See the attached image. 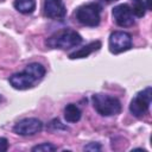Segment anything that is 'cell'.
Instances as JSON below:
<instances>
[{
  "label": "cell",
  "mask_w": 152,
  "mask_h": 152,
  "mask_svg": "<svg viewBox=\"0 0 152 152\" xmlns=\"http://www.w3.org/2000/svg\"><path fill=\"white\" fill-rule=\"evenodd\" d=\"M45 72L46 70L43 64L37 62L30 63L23 71L15 72L10 76L8 82L17 90H26L33 88L37 83H39L45 76Z\"/></svg>",
  "instance_id": "1"
},
{
  "label": "cell",
  "mask_w": 152,
  "mask_h": 152,
  "mask_svg": "<svg viewBox=\"0 0 152 152\" xmlns=\"http://www.w3.org/2000/svg\"><path fill=\"white\" fill-rule=\"evenodd\" d=\"M81 43H82L81 34L71 28H63L61 31H57L45 40V44L49 48L61 49V50H69L71 48H76Z\"/></svg>",
  "instance_id": "2"
},
{
  "label": "cell",
  "mask_w": 152,
  "mask_h": 152,
  "mask_svg": "<svg viewBox=\"0 0 152 152\" xmlns=\"http://www.w3.org/2000/svg\"><path fill=\"white\" fill-rule=\"evenodd\" d=\"M94 109L102 116H113L121 112V102L118 97L107 94H94L91 96Z\"/></svg>",
  "instance_id": "3"
},
{
  "label": "cell",
  "mask_w": 152,
  "mask_h": 152,
  "mask_svg": "<svg viewBox=\"0 0 152 152\" xmlns=\"http://www.w3.org/2000/svg\"><path fill=\"white\" fill-rule=\"evenodd\" d=\"M102 6L97 2H88L80 6L75 12L76 20L84 26L95 27L101 21Z\"/></svg>",
  "instance_id": "4"
},
{
  "label": "cell",
  "mask_w": 152,
  "mask_h": 152,
  "mask_svg": "<svg viewBox=\"0 0 152 152\" xmlns=\"http://www.w3.org/2000/svg\"><path fill=\"white\" fill-rule=\"evenodd\" d=\"M151 100H152V88L148 86L141 91L137 93L135 96L132 99L129 103L131 114L138 119L145 116L150 110Z\"/></svg>",
  "instance_id": "5"
},
{
  "label": "cell",
  "mask_w": 152,
  "mask_h": 152,
  "mask_svg": "<svg viewBox=\"0 0 152 152\" xmlns=\"http://www.w3.org/2000/svg\"><path fill=\"white\" fill-rule=\"evenodd\" d=\"M109 51L114 55L125 52L132 48V36L124 31H114L108 40Z\"/></svg>",
  "instance_id": "6"
},
{
  "label": "cell",
  "mask_w": 152,
  "mask_h": 152,
  "mask_svg": "<svg viewBox=\"0 0 152 152\" xmlns=\"http://www.w3.org/2000/svg\"><path fill=\"white\" fill-rule=\"evenodd\" d=\"M43 129V122L37 118H25L18 121L14 127L13 132L21 137H31L39 133Z\"/></svg>",
  "instance_id": "7"
},
{
  "label": "cell",
  "mask_w": 152,
  "mask_h": 152,
  "mask_svg": "<svg viewBox=\"0 0 152 152\" xmlns=\"http://www.w3.org/2000/svg\"><path fill=\"white\" fill-rule=\"evenodd\" d=\"M113 19L118 26L129 27L134 24V14L128 4H120L113 8Z\"/></svg>",
  "instance_id": "8"
},
{
  "label": "cell",
  "mask_w": 152,
  "mask_h": 152,
  "mask_svg": "<svg viewBox=\"0 0 152 152\" xmlns=\"http://www.w3.org/2000/svg\"><path fill=\"white\" fill-rule=\"evenodd\" d=\"M43 12L46 18L55 20H62L66 15V8L62 0H44Z\"/></svg>",
  "instance_id": "9"
},
{
  "label": "cell",
  "mask_w": 152,
  "mask_h": 152,
  "mask_svg": "<svg viewBox=\"0 0 152 152\" xmlns=\"http://www.w3.org/2000/svg\"><path fill=\"white\" fill-rule=\"evenodd\" d=\"M100 48H101V42H100V40H95V42H91V43L84 45L83 48L78 49L77 51L70 53L69 57H70L71 59H76V58H86V57H88L90 53H93L94 51H97Z\"/></svg>",
  "instance_id": "10"
},
{
  "label": "cell",
  "mask_w": 152,
  "mask_h": 152,
  "mask_svg": "<svg viewBox=\"0 0 152 152\" xmlns=\"http://www.w3.org/2000/svg\"><path fill=\"white\" fill-rule=\"evenodd\" d=\"M81 116H82V112L75 103H69V104L65 106V108H64V119H65L66 122L75 124L77 121H80Z\"/></svg>",
  "instance_id": "11"
},
{
  "label": "cell",
  "mask_w": 152,
  "mask_h": 152,
  "mask_svg": "<svg viewBox=\"0 0 152 152\" xmlns=\"http://www.w3.org/2000/svg\"><path fill=\"white\" fill-rule=\"evenodd\" d=\"M14 8L23 14H31L36 10V0H14Z\"/></svg>",
  "instance_id": "12"
},
{
  "label": "cell",
  "mask_w": 152,
  "mask_h": 152,
  "mask_svg": "<svg viewBox=\"0 0 152 152\" xmlns=\"http://www.w3.org/2000/svg\"><path fill=\"white\" fill-rule=\"evenodd\" d=\"M132 1V12L134 14V17H138V18H142L145 15V12L147 10L146 5H145V1L144 0H131Z\"/></svg>",
  "instance_id": "13"
},
{
  "label": "cell",
  "mask_w": 152,
  "mask_h": 152,
  "mask_svg": "<svg viewBox=\"0 0 152 152\" xmlns=\"http://www.w3.org/2000/svg\"><path fill=\"white\" fill-rule=\"evenodd\" d=\"M57 150V146L50 144V142H43V144H39V145H36L31 148V151L36 152V151H44V152H50V151H56Z\"/></svg>",
  "instance_id": "14"
},
{
  "label": "cell",
  "mask_w": 152,
  "mask_h": 152,
  "mask_svg": "<svg viewBox=\"0 0 152 152\" xmlns=\"http://www.w3.org/2000/svg\"><path fill=\"white\" fill-rule=\"evenodd\" d=\"M102 146L99 142H89L88 145H86L83 147L84 151H101Z\"/></svg>",
  "instance_id": "15"
},
{
  "label": "cell",
  "mask_w": 152,
  "mask_h": 152,
  "mask_svg": "<svg viewBox=\"0 0 152 152\" xmlns=\"http://www.w3.org/2000/svg\"><path fill=\"white\" fill-rule=\"evenodd\" d=\"M49 127H50V128H52V129H57V128H61V129H66V127H65V126H63V125H62V122H61L58 119L52 120V121L50 122Z\"/></svg>",
  "instance_id": "16"
},
{
  "label": "cell",
  "mask_w": 152,
  "mask_h": 152,
  "mask_svg": "<svg viewBox=\"0 0 152 152\" xmlns=\"http://www.w3.org/2000/svg\"><path fill=\"white\" fill-rule=\"evenodd\" d=\"M8 150V140L6 138H0V152H5Z\"/></svg>",
  "instance_id": "17"
},
{
  "label": "cell",
  "mask_w": 152,
  "mask_h": 152,
  "mask_svg": "<svg viewBox=\"0 0 152 152\" xmlns=\"http://www.w3.org/2000/svg\"><path fill=\"white\" fill-rule=\"evenodd\" d=\"M100 1H102V2H106V4H110V2H113V1H116V0H100Z\"/></svg>",
  "instance_id": "18"
},
{
  "label": "cell",
  "mask_w": 152,
  "mask_h": 152,
  "mask_svg": "<svg viewBox=\"0 0 152 152\" xmlns=\"http://www.w3.org/2000/svg\"><path fill=\"white\" fill-rule=\"evenodd\" d=\"M1 101H2V96L0 95V103H1Z\"/></svg>",
  "instance_id": "19"
}]
</instances>
